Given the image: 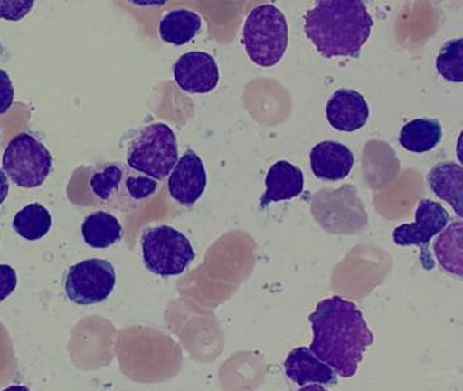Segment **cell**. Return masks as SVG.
<instances>
[{"label": "cell", "mask_w": 463, "mask_h": 391, "mask_svg": "<svg viewBox=\"0 0 463 391\" xmlns=\"http://www.w3.org/2000/svg\"><path fill=\"white\" fill-rule=\"evenodd\" d=\"M308 320L313 342L308 349L343 377L356 375L373 334L356 304L341 296L317 304Z\"/></svg>", "instance_id": "1"}, {"label": "cell", "mask_w": 463, "mask_h": 391, "mask_svg": "<svg viewBox=\"0 0 463 391\" xmlns=\"http://www.w3.org/2000/svg\"><path fill=\"white\" fill-rule=\"evenodd\" d=\"M373 16L359 0H326L306 11L308 40L325 59L357 57L373 30Z\"/></svg>", "instance_id": "2"}, {"label": "cell", "mask_w": 463, "mask_h": 391, "mask_svg": "<svg viewBox=\"0 0 463 391\" xmlns=\"http://www.w3.org/2000/svg\"><path fill=\"white\" fill-rule=\"evenodd\" d=\"M158 181L132 170L121 162H102L91 170L89 187L108 208L134 212L142 208L158 190Z\"/></svg>", "instance_id": "3"}, {"label": "cell", "mask_w": 463, "mask_h": 391, "mask_svg": "<svg viewBox=\"0 0 463 391\" xmlns=\"http://www.w3.org/2000/svg\"><path fill=\"white\" fill-rule=\"evenodd\" d=\"M242 43L254 64L273 67L283 59L288 46V24L275 5H260L246 16Z\"/></svg>", "instance_id": "4"}, {"label": "cell", "mask_w": 463, "mask_h": 391, "mask_svg": "<svg viewBox=\"0 0 463 391\" xmlns=\"http://www.w3.org/2000/svg\"><path fill=\"white\" fill-rule=\"evenodd\" d=\"M178 162L175 133L164 122H154L137 130L127 147V163L132 170L156 181L170 176Z\"/></svg>", "instance_id": "5"}, {"label": "cell", "mask_w": 463, "mask_h": 391, "mask_svg": "<svg viewBox=\"0 0 463 391\" xmlns=\"http://www.w3.org/2000/svg\"><path fill=\"white\" fill-rule=\"evenodd\" d=\"M146 268L158 276H178L194 260L191 241L170 225L147 228L142 236Z\"/></svg>", "instance_id": "6"}, {"label": "cell", "mask_w": 463, "mask_h": 391, "mask_svg": "<svg viewBox=\"0 0 463 391\" xmlns=\"http://www.w3.org/2000/svg\"><path fill=\"white\" fill-rule=\"evenodd\" d=\"M4 173L17 186L34 189L42 186L52 168V157L47 147L31 133L15 136L2 157Z\"/></svg>", "instance_id": "7"}, {"label": "cell", "mask_w": 463, "mask_h": 391, "mask_svg": "<svg viewBox=\"0 0 463 391\" xmlns=\"http://www.w3.org/2000/svg\"><path fill=\"white\" fill-rule=\"evenodd\" d=\"M115 284V266L109 261L90 258L69 269L64 288L72 303L89 306L107 300Z\"/></svg>", "instance_id": "8"}, {"label": "cell", "mask_w": 463, "mask_h": 391, "mask_svg": "<svg viewBox=\"0 0 463 391\" xmlns=\"http://www.w3.org/2000/svg\"><path fill=\"white\" fill-rule=\"evenodd\" d=\"M449 215L441 204L432 200H421L417 205L414 223L401 224L392 231V239L398 246H419L420 261L427 271L435 266L430 253V241L440 234L449 223Z\"/></svg>", "instance_id": "9"}, {"label": "cell", "mask_w": 463, "mask_h": 391, "mask_svg": "<svg viewBox=\"0 0 463 391\" xmlns=\"http://www.w3.org/2000/svg\"><path fill=\"white\" fill-rule=\"evenodd\" d=\"M173 73L180 89L191 94H207L219 83L218 62L207 52L183 54L175 62Z\"/></svg>", "instance_id": "10"}, {"label": "cell", "mask_w": 463, "mask_h": 391, "mask_svg": "<svg viewBox=\"0 0 463 391\" xmlns=\"http://www.w3.org/2000/svg\"><path fill=\"white\" fill-rule=\"evenodd\" d=\"M169 193L177 203L192 206L205 192L207 170L196 152L186 151L169 176Z\"/></svg>", "instance_id": "11"}, {"label": "cell", "mask_w": 463, "mask_h": 391, "mask_svg": "<svg viewBox=\"0 0 463 391\" xmlns=\"http://www.w3.org/2000/svg\"><path fill=\"white\" fill-rule=\"evenodd\" d=\"M370 108L367 100L354 89H340L327 100V122L341 132H354L367 124Z\"/></svg>", "instance_id": "12"}, {"label": "cell", "mask_w": 463, "mask_h": 391, "mask_svg": "<svg viewBox=\"0 0 463 391\" xmlns=\"http://www.w3.org/2000/svg\"><path fill=\"white\" fill-rule=\"evenodd\" d=\"M354 157L345 144L338 141H321L310 152L314 176L324 181H340L351 173Z\"/></svg>", "instance_id": "13"}, {"label": "cell", "mask_w": 463, "mask_h": 391, "mask_svg": "<svg viewBox=\"0 0 463 391\" xmlns=\"http://www.w3.org/2000/svg\"><path fill=\"white\" fill-rule=\"evenodd\" d=\"M284 369L289 380L299 385H337V374L319 360L308 348L292 349L284 361Z\"/></svg>", "instance_id": "14"}, {"label": "cell", "mask_w": 463, "mask_h": 391, "mask_svg": "<svg viewBox=\"0 0 463 391\" xmlns=\"http://www.w3.org/2000/svg\"><path fill=\"white\" fill-rule=\"evenodd\" d=\"M265 189L262 195L261 206L275 201H287L302 195L305 187V176L302 170L287 160H279L270 166L265 176Z\"/></svg>", "instance_id": "15"}, {"label": "cell", "mask_w": 463, "mask_h": 391, "mask_svg": "<svg viewBox=\"0 0 463 391\" xmlns=\"http://www.w3.org/2000/svg\"><path fill=\"white\" fill-rule=\"evenodd\" d=\"M428 186L462 217L463 168L454 162L438 163L427 176Z\"/></svg>", "instance_id": "16"}, {"label": "cell", "mask_w": 463, "mask_h": 391, "mask_svg": "<svg viewBox=\"0 0 463 391\" xmlns=\"http://www.w3.org/2000/svg\"><path fill=\"white\" fill-rule=\"evenodd\" d=\"M463 223L462 220L449 223L435 241L436 258L444 271L463 276Z\"/></svg>", "instance_id": "17"}, {"label": "cell", "mask_w": 463, "mask_h": 391, "mask_svg": "<svg viewBox=\"0 0 463 391\" xmlns=\"http://www.w3.org/2000/svg\"><path fill=\"white\" fill-rule=\"evenodd\" d=\"M443 138V128L436 119H416L403 125L400 144L409 152L422 154L435 148Z\"/></svg>", "instance_id": "18"}, {"label": "cell", "mask_w": 463, "mask_h": 391, "mask_svg": "<svg viewBox=\"0 0 463 391\" xmlns=\"http://www.w3.org/2000/svg\"><path fill=\"white\" fill-rule=\"evenodd\" d=\"M82 235L89 246L107 249L123 239V225L109 212L97 211L83 222Z\"/></svg>", "instance_id": "19"}, {"label": "cell", "mask_w": 463, "mask_h": 391, "mask_svg": "<svg viewBox=\"0 0 463 391\" xmlns=\"http://www.w3.org/2000/svg\"><path fill=\"white\" fill-rule=\"evenodd\" d=\"M202 26V16L199 14L189 10H173L162 18L159 34L165 43L181 46L194 40Z\"/></svg>", "instance_id": "20"}, {"label": "cell", "mask_w": 463, "mask_h": 391, "mask_svg": "<svg viewBox=\"0 0 463 391\" xmlns=\"http://www.w3.org/2000/svg\"><path fill=\"white\" fill-rule=\"evenodd\" d=\"M52 224L50 211L43 204L32 203L15 214L13 228L26 241H39L47 235Z\"/></svg>", "instance_id": "21"}, {"label": "cell", "mask_w": 463, "mask_h": 391, "mask_svg": "<svg viewBox=\"0 0 463 391\" xmlns=\"http://www.w3.org/2000/svg\"><path fill=\"white\" fill-rule=\"evenodd\" d=\"M436 70L446 81L452 83L463 81V40L447 41L436 57Z\"/></svg>", "instance_id": "22"}, {"label": "cell", "mask_w": 463, "mask_h": 391, "mask_svg": "<svg viewBox=\"0 0 463 391\" xmlns=\"http://www.w3.org/2000/svg\"><path fill=\"white\" fill-rule=\"evenodd\" d=\"M33 2H0V18L20 21L31 13Z\"/></svg>", "instance_id": "23"}, {"label": "cell", "mask_w": 463, "mask_h": 391, "mask_svg": "<svg viewBox=\"0 0 463 391\" xmlns=\"http://www.w3.org/2000/svg\"><path fill=\"white\" fill-rule=\"evenodd\" d=\"M14 102V86L7 71L0 70V114H5Z\"/></svg>", "instance_id": "24"}, {"label": "cell", "mask_w": 463, "mask_h": 391, "mask_svg": "<svg viewBox=\"0 0 463 391\" xmlns=\"http://www.w3.org/2000/svg\"><path fill=\"white\" fill-rule=\"evenodd\" d=\"M17 272L10 265H0V301L6 300L17 288Z\"/></svg>", "instance_id": "25"}, {"label": "cell", "mask_w": 463, "mask_h": 391, "mask_svg": "<svg viewBox=\"0 0 463 391\" xmlns=\"http://www.w3.org/2000/svg\"><path fill=\"white\" fill-rule=\"evenodd\" d=\"M10 184L9 178H7L6 174L2 171L0 168V205L5 203L7 196H9Z\"/></svg>", "instance_id": "26"}, {"label": "cell", "mask_w": 463, "mask_h": 391, "mask_svg": "<svg viewBox=\"0 0 463 391\" xmlns=\"http://www.w3.org/2000/svg\"><path fill=\"white\" fill-rule=\"evenodd\" d=\"M298 391H327L326 388L322 387V385H308L303 386Z\"/></svg>", "instance_id": "27"}, {"label": "cell", "mask_w": 463, "mask_h": 391, "mask_svg": "<svg viewBox=\"0 0 463 391\" xmlns=\"http://www.w3.org/2000/svg\"><path fill=\"white\" fill-rule=\"evenodd\" d=\"M4 391H29V388L26 386H10Z\"/></svg>", "instance_id": "28"}, {"label": "cell", "mask_w": 463, "mask_h": 391, "mask_svg": "<svg viewBox=\"0 0 463 391\" xmlns=\"http://www.w3.org/2000/svg\"><path fill=\"white\" fill-rule=\"evenodd\" d=\"M0 48H2V43H0Z\"/></svg>", "instance_id": "29"}]
</instances>
